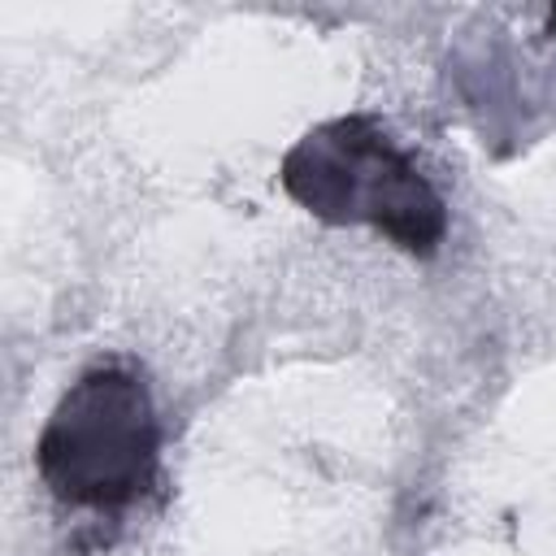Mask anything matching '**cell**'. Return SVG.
I'll return each mask as SVG.
<instances>
[{
	"label": "cell",
	"mask_w": 556,
	"mask_h": 556,
	"mask_svg": "<svg viewBox=\"0 0 556 556\" xmlns=\"http://www.w3.org/2000/svg\"><path fill=\"white\" fill-rule=\"evenodd\" d=\"M156 413L122 365L87 369L52 408L35 465L48 491L78 508H122L156 478Z\"/></svg>",
	"instance_id": "6da1fadb"
},
{
	"label": "cell",
	"mask_w": 556,
	"mask_h": 556,
	"mask_svg": "<svg viewBox=\"0 0 556 556\" xmlns=\"http://www.w3.org/2000/svg\"><path fill=\"white\" fill-rule=\"evenodd\" d=\"M287 191L326 222H369L408 252L443 239V200L421 169L365 117L313 130L282 165Z\"/></svg>",
	"instance_id": "7a4b0ae2"
}]
</instances>
